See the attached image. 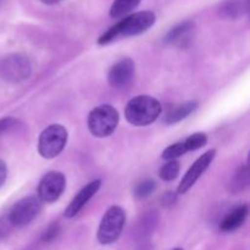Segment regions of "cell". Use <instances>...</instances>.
<instances>
[{"label": "cell", "instance_id": "4", "mask_svg": "<svg viewBox=\"0 0 250 250\" xmlns=\"http://www.w3.org/2000/svg\"><path fill=\"white\" fill-rule=\"evenodd\" d=\"M125 221H126V214L122 208L117 205L109 208L103 216L98 229L97 237L99 243L107 246L116 242L124 229Z\"/></svg>", "mask_w": 250, "mask_h": 250}, {"label": "cell", "instance_id": "15", "mask_svg": "<svg viewBox=\"0 0 250 250\" xmlns=\"http://www.w3.org/2000/svg\"><path fill=\"white\" fill-rule=\"evenodd\" d=\"M249 9V0H227L220 9V15L226 19H237L247 14Z\"/></svg>", "mask_w": 250, "mask_h": 250}, {"label": "cell", "instance_id": "17", "mask_svg": "<svg viewBox=\"0 0 250 250\" xmlns=\"http://www.w3.org/2000/svg\"><path fill=\"white\" fill-rule=\"evenodd\" d=\"M249 185V170L248 166H243V167L238 168L236 173H234L233 178L229 182V190L232 193H239L242 190L246 189Z\"/></svg>", "mask_w": 250, "mask_h": 250}, {"label": "cell", "instance_id": "27", "mask_svg": "<svg viewBox=\"0 0 250 250\" xmlns=\"http://www.w3.org/2000/svg\"><path fill=\"white\" fill-rule=\"evenodd\" d=\"M41 1L46 5H54V4H58V2L61 1V0H41Z\"/></svg>", "mask_w": 250, "mask_h": 250}, {"label": "cell", "instance_id": "23", "mask_svg": "<svg viewBox=\"0 0 250 250\" xmlns=\"http://www.w3.org/2000/svg\"><path fill=\"white\" fill-rule=\"evenodd\" d=\"M59 232H60V227H59V225L56 224H53L51 226H49L48 229H46V231L44 232L43 237H42V239H43L44 242H51L54 241V239L58 237Z\"/></svg>", "mask_w": 250, "mask_h": 250}, {"label": "cell", "instance_id": "2", "mask_svg": "<svg viewBox=\"0 0 250 250\" xmlns=\"http://www.w3.org/2000/svg\"><path fill=\"white\" fill-rule=\"evenodd\" d=\"M161 114V104L150 95H138L129 100L125 109L126 120L133 126H148Z\"/></svg>", "mask_w": 250, "mask_h": 250}, {"label": "cell", "instance_id": "14", "mask_svg": "<svg viewBox=\"0 0 250 250\" xmlns=\"http://www.w3.org/2000/svg\"><path fill=\"white\" fill-rule=\"evenodd\" d=\"M197 107V102H187L183 103V104L181 105H177V106L172 107V109L166 114V116L164 117V122H165L166 125L177 124V122L182 121L186 117L189 116Z\"/></svg>", "mask_w": 250, "mask_h": 250}, {"label": "cell", "instance_id": "1", "mask_svg": "<svg viewBox=\"0 0 250 250\" xmlns=\"http://www.w3.org/2000/svg\"><path fill=\"white\" fill-rule=\"evenodd\" d=\"M155 14L151 11H139L129 15V16L124 17L119 23L112 26L109 31L105 32L98 39V43L100 45H105V44H109L120 38L138 36V34L148 31L155 23Z\"/></svg>", "mask_w": 250, "mask_h": 250}, {"label": "cell", "instance_id": "12", "mask_svg": "<svg viewBox=\"0 0 250 250\" xmlns=\"http://www.w3.org/2000/svg\"><path fill=\"white\" fill-rule=\"evenodd\" d=\"M193 37H194V24L193 22L186 21L175 26L168 32L166 36V42L171 45L185 48V46L189 45Z\"/></svg>", "mask_w": 250, "mask_h": 250}, {"label": "cell", "instance_id": "11", "mask_svg": "<svg viewBox=\"0 0 250 250\" xmlns=\"http://www.w3.org/2000/svg\"><path fill=\"white\" fill-rule=\"evenodd\" d=\"M100 185H102V182L99 180H95L88 183L85 187H83L77 193V195L71 200L70 204H68L67 209L65 210V217H67V219L75 217L83 209V207L97 194V192L100 188Z\"/></svg>", "mask_w": 250, "mask_h": 250}, {"label": "cell", "instance_id": "25", "mask_svg": "<svg viewBox=\"0 0 250 250\" xmlns=\"http://www.w3.org/2000/svg\"><path fill=\"white\" fill-rule=\"evenodd\" d=\"M6 176H7V167H6V164L4 161L0 160V187L4 185L5 180H6Z\"/></svg>", "mask_w": 250, "mask_h": 250}, {"label": "cell", "instance_id": "29", "mask_svg": "<svg viewBox=\"0 0 250 250\" xmlns=\"http://www.w3.org/2000/svg\"><path fill=\"white\" fill-rule=\"evenodd\" d=\"M0 5H1V0H0Z\"/></svg>", "mask_w": 250, "mask_h": 250}, {"label": "cell", "instance_id": "19", "mask_svg": "<svg viewBox=\"0 0 250 250\" xmlns=\"http://www.w3.org/2000/svg\"><path fill=\"white\" fill-rule=\"evenodd\" d=\"M208 142V136L203 132H198V133L192 134V136L188 137L183 144H185L187 151H194L198 150V149L203 148V146L207 144Z\"/></svg>", "mask_w": 250, "mask_h": 250}, {"label": "cell", "instance_id": "8", "mask_svg": "<svg viewBox=\"0 0 250 250\" xmlns=\"http://www.w3.org/2000/svg\"><path fill=\"white\" fill-rule=\"evenodd\" d=\"M66 187L65 175L59 171L48 172L38 186V198L42 203H54L61 197Z\"/></svg>", "mask_w": 250, "mask_h": 250}, {"label": "cell", "instance_id": "24", "mask_svg": "<svg viewBox=\"0 0 250 250\" xmlns=\"http://www.w3.org/2000/svg\"><path fill=\"white\" fill-rule=\"evenodd\" d=\"M12 227L14 226H12L9 216L0 217V239L5 238V237L10 233V231H11Z\"/></svg>", "mask_w": 250, "mask_h": 250}, {"label": "cell", "instance_id": "28", "mask_svg": "<svg viewBox=\"0 0 250 250\" xmlns=\"http://www.w3.org/2000/svg\"><path fill=\"white\" fill-rule=\"evenodd\" d=\"M173 250H183L182 248H176V249H173Z\"/></svg>", "mask_w": 250, "mask_h": 250}, {"label": "cell", "instance_id": "13", "mask_svg": "<svg viewBox=\"0 0 250 250\" xmlns=\"http://www.w3.org/2000/svg\"><path fill=\"white\" fill-rule=\"evenodd\" d=\"M248 216V205H241L231 212L226 215L224 220L220 224V229L222 232H233L238 229L242 225L246 222Z\"/></svg>", "mask_w": 250, "mask_h": 250}, {"label": "cell", "instance_id": "6", "mask_svg": "<svg viewBox=\"0 0 250 250\" xmlns=\"http://www.w3.org/2000/svg\"><path fill=\"white\" fill-rule=\"evenodd\" d=\"M32 66L28 59L21 54H11L0 61V77L9 83H20L31 76Z\"/></svg>", "mask_w": 250, "mask_h": 250}, {"label": "cell", "instance_id": "7", "mask_svg": "<svg viewBox=\"0 0 250 250\" xmlns=\"http://www.w3.org/2000/svg\"><path fill=\"white\" fill-rule=\"evenodd\" d=\"M42 202L38 197L29 195L19 200L12 207L9 219L14 227H23L33 221L42 211Z\"/></svg>", "mask_w": 250, "mask_h": 250}, {"label": "cell", "instance_id": "5", "mask_svg": "<svg viewBox=\"0 0 250 250\" xmlns=\"http://www.w3.org/2000/svg\"><path fill=\"white\" fill-rule=\"evenodd\" d=\"M67 143V131L61 125H50L39 136L38 151L43 158L54 159Z\"/></svg>", "mask_w": 250, "mask_h": 250}, {"label": "cell", "instance_id": "3", "mask_svg": "<svg viewBox=\"0 0 250 250\" xmlns=\"http://www.w3.org/2000/svg\"><path fill=\"white\" fill-rule=\"evenodd\" d=\"M119 112L109 104L100 105L90 111L88 116V128L97 138H105L114 133L119 125Z\"/></svg>", "mask_w": 250, "mask_h": 250}, {"label": "cell", "instance_id": "22", "mask_svg": "<svg viewBox=\"0 0 250 250\" xmlns=\"http://www.w3.org/2000/svg\"><path fill=\"white\" fill-rule=\"evenodd\" d=\"M17 120L14 117H4V119H0V136L4 133H7L9 131L14 129L17 125Z\"/></svg>", "mask_w": 250, "mask_h": 250}, {"label": "cell", "instance_id": "16", "mask_svg": "<svg viewBox=\"0 0 250 250\" xmlns=\"http://www.w3.org/2000/svg\"><path fill=\"white\" fill-rule=\"evenodd\" d=\"M141 0H115L110 7V16L112 19H121L133 11L139 5Z\"/></svg>", "mask_w": 250, "mask_h": 250}, {"label": "cell", "instance_id": "9", "mask_svg": "<svg viewBox=\"0 0 250 250\" xmlns=\"http://www.w3.org/2000/svg\"><path fill=\"white\" fill-rule=\"evenodd\" d=\"M215 156H216V150H215V149H211V150H208L207 153H204L200 158H198L197 160H195V163L190 166L189 170L187 171L185 177L181 181L177 189L178 194H185V193H187L188 190L195 185V182L202 177L203 173H204L205 171L208 170V167L211 165Z\"/></svg>", "mask_w": 250, "mask_h": 250}, {"label": "cell", "instance_id": "21", "mask_svg": "<svg viewBox=\"0 0 250 250\" xmlns=\"http://www.w3.org/2000/svg\"><path fill=\"white\" fill-rule=\"evenodd\" d=\"M156 185L154 181L151 180H146V181H142L139 182L138 185L134 187V195L137 198H146L151 194V193L155 190Z\"/></svg>", "mask_w": 250, "mask_h": 250}, {"label": "cell", "instance_id": "20", "mask_svg": "<svg viewBox=\"0 0 250 250\" xmlns=\"http://www.w3.org/2000/svg\"><path fill=\"white\" fill-rule=\"evenodd\" d=\"M186 153H187V149H186L183 142H178V143L172 144V146H168L167 148L163 151L161 158L166 161H171L176 160V159L180 158V156L185 155Z\"/></svg>", "mask_w": 250, "mask_h": 250}, {"label": "cell", "instance_id": "26", "mask_svg": "<svg viewBox=\"0 0 250 250\" xmlns=\"http://www.w3.org/2000/svg\"><path fill=\"white\" fill-rule=\"evenodd\" d=\"M175 199L176 198H175V195H173V193H166L163 198V202H164V204L170 205L175 202Z\"/></svg>", "mask_w": 250, "mask_h": 250}, {"label": "cell", "instance_id": "10", "mask_svg": "<svg viewBox=\"0 0 250 250\" xmlns=\"http://www.w3.org/2000/svg\"><path fill=\"white\" fill-rule=\"evenodd\" d=\"M134 76V62L131 59H122L109 71L107 80L114 88H125L131 83Z\"/></svg>", "mask_w": 250, "mask_h": 250}, {"label": "cell", "instance_id": "18", "mask_svg": "<svg viewBox=\"0 0 250 250\" xmlns=\"http://www.w3.org/2000/svg\"><path fill=\"white\" fill-rule=\"evenodd\" d=\"M178 173H180V163H178L177 160H171L167 161V163L160 168L159 175H160L161 180L170 182V181H173L177 178Z\"/></svg>", "mask_w": 250, "mask_h": 250}]
</instances>
